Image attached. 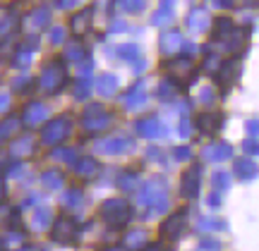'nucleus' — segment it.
<instances>
[{"instance_id": "2", "label": "nucleus", "mask_w": 259, "mask_h": 251, "mask_svg": "<svg viewBox=\"0 0 259 251\" xmlns=\"http://www.w3.org/2000/svg\"><path fill=\"white\" fill-rule=\"evenodd\" d=\"M89 24H92V10H84V12H77L72 17V31L79 36V34H84L87 29H89Z\"/></svg>"}, {"instance_id": "1", "label": "nucleus", "mask_w": 259, "mask_h": 251, "mask_svg": "<svg viewBox=\"0 0 259 251\" xmlns=\"http://www.w3.org/2000/svg\"><path fill=\"white\" fill-rule=\"evenodd\" d=\"M74 237V225L70 218H63V220H58L56 225V239H60V242H72Z\"/></svg>"}]
</instances>
